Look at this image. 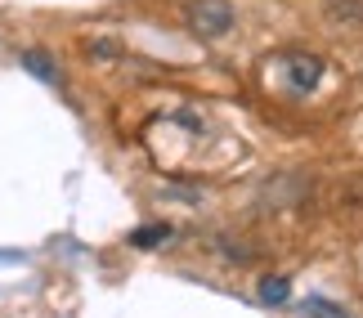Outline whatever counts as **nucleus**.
Segmentation results:
<instances>
[{
	"instance_id": "obj_1",
	"label": "nucleus",
	"mask_w": 363,
	"mask_h": 318,
	"mask_svg": "<svg viewBox=\"0 0 363 318\" xmlns=\"http://www.w3.org/2000/svg\"><path fill=\"white\" fill-rule=\"evenodd\" d=\"M184 18H189V32L193 36L220 40L233 27V5H229V0H189Z\"/></svg>"
},
{
	"instance_id": "obj_2",
	"label": "nucleus",
	"mask_w": 363,
	"mask_h": 318,
	"mask_svg": "<svg viewBox=\"0 0 363 318\" xmlns=\"http://www.w3.org/2000/svg\"><path fill=\"white\" fill-rule=\"evenodd\" d=\"M287 72V86L291 94H310L318 86V76H323V59H314V54H287V59H278Z\"/></svg>"
},
{
	"instance_id": "obj_3",
	"label": "nucleus",
	"mask_w": 363,
	"mask_h": 318,
	"mask_svg": "<svg viewBox=\"0 0 363 318\" xmlns=\"http://www.w3.org/2000/svg\"><path fill=\"white\" fill-rule=\"evenodd\" d=\"M323 18L337 32H363V0H323Z\"/></svg>"
},
{
	"instance_id": "obj_4",
	"label": "nucleus",
	"mask_w": 363,
	"mask_h": 318,
	"mask_svg": "<svg viewBox=\"0 0 363 318\" xmlns=\"http://www.w3.org/2000/svg\"><path fill=\"white\" fill-rule=\"evenodd\" d=\"M23 67L32 76H40V81H59V67H54V59L50 54H40V50H27L23 54Z\"/></svg>"
},
{
	"instance_id": "obj_5",
	"label": "nucleus",
	"mask_w": 363,
	"mask_h": 318,
	"mask_svg": "<svg viewBox=\"0 0 363 318\" xmlns=\"http://www.w3.org/2000/svg\"><path fill=\"white\" fill-rule=\"evenodd\" d=\"M287 296H291L287 278H278V273H274V278H260V300H264V305H283Z\"/></svg>"
},
{
	"instance_id": "obj_6",
	"label": "nucleus",
	"mask_w": 363,
	"mask_h": 318,
	"mask_svg": "<svg viewBox=\"0 0 363 318\" xmlns=\"http://www.w3.org/2000/svg\"><path fill=\"white\" fill-rule=\"evenodd\" d=\"M162 238H171V225H144V229H135V233H130V242H135V246H157Z\"/></svg>"
},
{
	"instance_id": "obj_7",
	"label": "nucleus",
	"mask_w": 363,
	"mask_h": 318,
	"mask_svg": "<svg viewBox=\"0 0 363 318\" xmlns=\"http://www.w3.org/2000/svg\"><path fill=\"white\" fill-rule=\"evenodd\" d=\"M305 314H314V318H354V314H345V310H337V305H328V300H305Z\"/></svg>"
}]
</instances>
